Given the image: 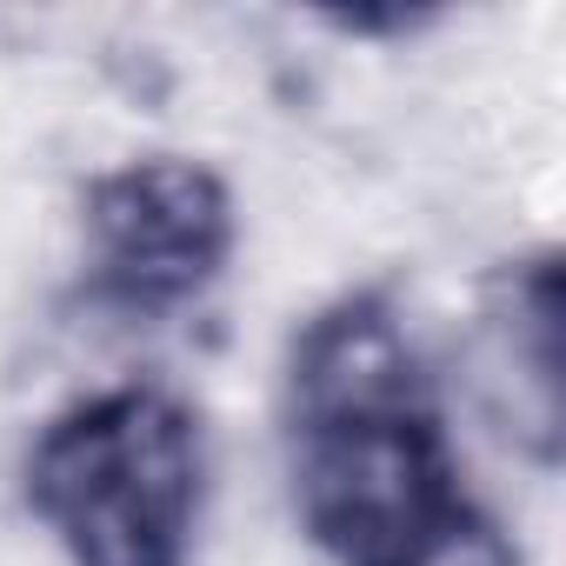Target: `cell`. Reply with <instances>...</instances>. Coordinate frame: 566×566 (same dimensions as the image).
<instances>
[{"label":"cell","instance_id":"3957f363","mask_svg":"<svg viewBox=\"0 0 566 566\" xmlns=\"http://www.w3.org/2000/svg\"><path fill=\"white\" fill-rule=\"evenodd\" d=\"M460 493L440 420L314 427L287 453V506L314 559L394 566L407 539Z\"/></svg>","mask_w":566,"mask_h":566},{"label":"cell","instance_id":"6da1fadb","mask_svg":"<svg viewBox=\"0 0 566 566\" xmlns=\"http://www.w3.org/2000/svg\"><path fill=\"white\" fill-rule=\"evenodd\" d=\"M213 480L200 413L160 380L41 420L21 453L28 513L61 566H193Z\"/></svg>","mask_w":566,"mask_h":566},{"label":"cell","instance_id":"5b68a950","mask_svg":"<svg viewBox=\"0 0 566 566\" xmlns=\"http://www.w3.org/2000/svg\"><path fill=\"white\" fill-rule=\"evenodd\" d=\"M280 394H287L294 433L440 420V374L427 334L380 287H347L301 314L287 360H280Z\"/></svg>","mask_w":566,"mask_h":566},{"label":"cell","instance_id":"7a4b0ae2","mask_svg":"<svg viewBox=\"0 0 566 566\" xmlns=\"http://www.w3.org/2000/svg\"><path fill=\"white\" fill-rule=\"evenodd\" d=\"M240 247V200L213 160L127 154L74 193V266L140 314L180 321Z\"/></svg>","mask_w":566,"mask_h":566},{"label":"cell","instance_id":"8992f818","mask_svg":"<svg viewBox=\"0 0 566 566\" xmlns=\"http://www.w3.org/2000/svg\"><path fill=\"white\" fill-rule=\"evenodd\" d=\"M394 566H533V559H526L520 526H513L500 506H486V500H473V493H453V500L407 539V553H400Z\"/></svg>","mask_w":566,"mask_h":566},{"label":"cell","instance_id":"277c9868","mask_svg":"<svg viewBox=\"0 0 566 566\" xmlns=\"http://www.w3.org/2000/svg\"><path fill=\"white\" fill-rule=\"evenodd\" d=\"M447 380L473 433L520 473H559L566 447V294L553 253L513 260L453 327Z\"/></svg>","mask_w":566,"mask_h":566}]
</instances>
